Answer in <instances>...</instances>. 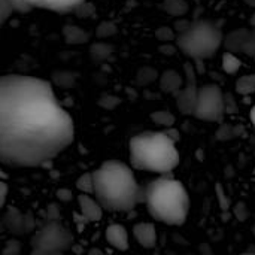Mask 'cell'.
Masks as SVG:
<instances>
[{
  "label": "cell",
  "mask_w": 255,
  "mask_h": 255,
  "mask_svg": "<svg viewBox=\"0 0 255 255\" xmlns=\"http://www.w3.org/2000/svg\"><path fill=\"white\" fill-rule=\"evenodd\" d=\"M73 137V120L49 82L24 75L0 76V163L43 166Z\"/></svg>",
  "instance_id": "6da1fadb"
},
{
  "label": "cell",
  "mask_w": 255,
  "mask_h": 255,
  "mask_svg": "<svg viewBox=\"0 0 255 255\" xmlns=\"http://www.w3.org/2000/svg\"><path fill=\"white\" fill-rule=\"evenodd\" d=\"M97 202L109 212H130L143 202V188L137 184L133 170L121 161H106L91 172Z\"/></svg>",
  "instance_id": "7a4b0ae2"
},
{
  "label": "cell",
  "mask_w": 255,
  "mask_h": 255,
  "mask_svg": "<svg viewBox=\"0 0 255 255\" xmlns=\"http://www.w3.org/2000/svg\"><path fill=\"white\" fill-rule=\"evenodd\" d=\"M143 202L149 215L167 226H182L190 214V196L184 184L161 175L143 188Z\"/></svg>",
  "instance_id": "3957f363"
},
{
  "label": "cell",
  "mask_w": 255,
  "mask_h": 255,
  "mask_svg": "<svg viewBox=\"0 0 255 255\" xmlns=\"http://www.w3.org/2000/svg\"><path fill=\"white\" fill-rule=\"evenodd\" d=\"M179 160L175 140L166 131H145L130 140V161L137 170L167 175Z\"/></svg>",
  "instance_id": "277c9868"
},
{
  "label": "cell",
  "mask_w": 255,
  "mask_h": 255,
  "mask_svg": "<svg viewBox=\"0 0 255 255\" xmlns=\"http://www.w3.org/2000/svg\"><path fill=\"white\" fill-rule=\"evenodd\" d=\"M221 28L209 19L193 21L188 28L176 36V46L187 57L202 61L212 58L223 46Z\"/></svg>",
  "instance_id": "5b68a950"
},
{
  "label": "cell",
  "mask_w": 255,
  "mask_h": 255,
  "mask_svg": "<svg viewBox=\"0 0 255 255\" xmlns=\"http://www.w3.org/2000/svg\"><path fill=\"white\" fill-rule=\"evenodd\" d=\"M72 245V233L58 220L46 221L31 239V251L39 255L61 254L70 250Z\"/></svg>",
  "instance_id": "8992f818"
},
{
  "label": "cell",
  "mask_w": 255,
  "mask_h": 255,
  "mask_svg": "<svg viewBox=\"0 0 255 255\" xmlns=\"http://www.w3.org/2000/svg\"><path fill=\"white\" fill-rule=\"evenodd\" d=\"M226 114V97L220 85L205 84L199 88L193 115L197 120L221 123Z\"/></svg>",
  "instance_id": "52a82bcc"
},
{
  "label": "cell",
  "mask_w": 255,
  "mask_h": 255,
  "mask_svg": "<svg viewBox=\"0 0 255 255\" xmlns=\"http://www.w3.org/2000/svg\"><path fill=\"white\" fill-rule=\"evenodd\" d=\"M185 70V84L181 87L179 93L175 96L176 97V106L182 115H193L196 102H197V73L193 67L191 63H185L184 66Z\"/></svg>",
  "instance_id": "ba28073f"
},
{
  "label": "cell",
  "mask_w": 255,
  "mask_h": 255,
  "mask_svg": "<svg viewBox=\"0 0 255 255\" xmlns=\"http://www.w3.org/2000/svg\"><path fill=\"white\" fill-rule=\"evenodd\" d=\"M85 1L87 0H10L12 7L16 12H28L34 7H39L60 13L76 10Z\"/></svg>",
  "instance_id": "9c48e42d"
},
{
  "label": "cell",
  "mask_w": 255,
  "mask_h": 255,
  "mask_svg": "<svg viewBox=\"0 0 255 255\" xmlns=\"http://www.w3.org/2000/svg\"><path fill=\"white\" fill-rule=\"evenodd\" d=\"M78 203H79V209H81L82 218H85L87 221H99V220H102L103 208L97 202V199L91 197V194L82 193L78 197Z\"/></svg>",
  "instance_id": "30bf717a"
},
{
  "label": "cell",
  "mask_w": 255,
  "mask_h": 255,
  "mask_svg": "<svg viewBox=\"0 0 255 255\" xmlns=\"http://www.w3.org/2000/svg\"><path fill=\"white\" fill-rule=\"evenodd\" d=\"M133 236L143 248H154L157 244V230L151 223H139L133 227Z\"/></svg>",
  "instance_id": "8fae6325"
},
{
  "label": "cell",
  "mask_w": 255,
  "mask_h": 255,
  "mask_svg": "<svg viewBox=\"0 0 255 255\" xmlns=\"http://www.w3.org/2000/svg\"><path fill=\"white\" fill-rule=\"evenodd\" d=\"M106 241L111 247L120 251L128 250V235L127 230L120 224H112L106 229Z\"/></svg>",
  "instance_id": "7c38bea8"
},
{
  "label": "cell",
  "mask_w": 255,
  "mask_h": 255,
  "mask_svg": "<svg viewBox=\"0 0 255 255\" xmlns=\"http://www.w3.org/2000/svg\"><path fill=\"white\" fill-rule=\"evenodd\" d=\"M247 34H248V28H244V27L236 28V30L230 31L227 36H224L223 46L226 48V51H230L233 54L242 52L244 43H245V39H247Z\"/></svg>",
  "instance_id": "4fadbf2b"
},
{
  "label": "cell",
  "mask_w": 255,
  "mask_h": 255,
  "mask_svg": "<svg viewBox=\"0 0 255 255\" xmlns=\"http://www.w3.org/2000/svg\"><path fill=\"white\" fill-rule=\"evenodd\" d=\"M4 226L13 233H22L25 230H30L33 227V223L31 220H27V217L21 215L18 211L10 209L4 217Z\"/></svg>",
  "instance_id": "5bb4252c"
},
{
  "label": "cell",
  "mask_w": 255,
  "mask_h": 255,
  "mask_svg": "<svg viewBox=\"0 0 255 255\" xmlns=\"http://www.w3.org/2000/svg\"><path fill=\"white\" fill-rule=\"evenodd\" d=\"M182 85H184V79L175 70H166L160 78V88H161V91H164L167 94L176 96Z\"/></svg>",
  "instance_id": "9a60e30c"
},
{
  "label": "cell",
  "mask_w": 255,
  "mask_h": 255,
  "mask_svg": "<svg viewBox=\"0 0 255 255\" xmlns=\"http://www.w3.org/2000/svg\"><path fill=\"white\" fill-rule=\"evenodd\" d=\"M163 9L172 16H184L190 7L185 0H164Z\"/></svg>",
  "instance_id": "2e32d148"
},
{
  "label": "cell",
  "mask_w": 255,
  "mask_h": 255,
  "mask_svg": "<svg viewBox=\"0 0 255 255\" xmlns=\"http://www.w3.org/2000/svg\"><path fill=\"white\" fill-rule=\"evenodd\" d=\"M221 66H223V70H224L226 73L233 75V73H236V72L241 69L242 61L239 60V57H238L236 54H233V52H230V51H226V52L223 54Z\"/></svg>",
  "instance_id": "e0dca14e"
},
{
  "label": "cell",
  "mask_w": 255,
  "mask_h": 255,
  "mask_svg": "<svg viewBox=\"0 0 255 255\" xmlns=\"http://www.w3.org/2000/svg\"><path fill=\"white\" fill-rule=\"evenodd\" d=\"M236 91L242 96H248L255 93V73L241 76L236 82Z\"/></svg>",
  "instance_id": "ac0fdd59"
},
{
  "label": "cell",
  "mask_w": 255,
  "mask_h": 255,
  "mask_svg": "<svg viewBox=\"0 0 255 255\" xmlns=\"http://www.w3.org/2000/svg\"><path fill=\"white\" fill-rule=\"evenodd\" d=\"M151 118L157 126H161L166 128H169L175 124V117L169 111H157L151 115Z\"/></svg>",
  "instance_id": "d6986e66"
},
{
  "label": "cell",
  "mask_w": 255,
  "mask_h": 255,
  "mask_svg": "<svg viewBox=\"0 0 255 255\" xmlns=\"http://www.w3.org/2000/svg\"><path fill=\"white\" fill-rule=\"evenodd\" d=\"M242 54L248 55V57H255V27L253 30H248L245 43H244V49Z\"/></svg>",
  "instance_id": "ffe728a7"
},
{
  "label": "cell",
  "mask_w": 255,
  "mask_h": 255,
  "mask_svg": "<svg viewBox=\"0 0 255 255\" xmlns=\"http://www.w3.org/2000/svg\"><path fill=\"white\" fill-rule=\"evenodd\" d=\"M76 187H78V190H81L82 193L93 194V190H94V184H93V175H91V173L82 175V176L78 179V184H76Z\"/></svg>",
  "instance_id": "44dd1931"
},
{
  "label": "cell",
  "mask_w": 255,
  "mask_h": 255,
  "mask_svg": "<svg viewBox=\"0 0 255 255\" xmlns=\"http://www.w3.org/2000/svg\"><path fill=\"white\" fill-rule=\"evenodd\" d=\"M235 136H238L236 128L229 126V124H221L220 130L217 131V139L218 140H229V139H232Z\"/></svg>",
  "instance_id": "7402d4cb"
},
{
  "label": "cell",
  "mask_w": 255,
  "mask_h": 255,
  "mask_svg": "<svg viewBox=\"0 0 255 255\" xmlns=\"http://www.w3.org/2000/svg\"><path fill=\"white\" fill-rule=\"evenodd\" d=\"M12 12H13V7H12L10 0H0V25L10 16Z\"/></svg>",
  "instance_id": "603a6c76"
},
{
  "label": "cell",
  "mask_w": 255,
  "mask_h": 255,
  "mask_svg": "<svg viewBox=\"0 0 255 255\" xmlns=\"http://www.w3.org/2000/svg\"><path fill=\"white\" fill-rule=\"evenodd\" d=\"M157 37L160 39V40H163V42H170V40H175L176 39V34H175V31L172 30V28H169V27H160L158 30H157Z\"/></svg>",
  "instance_id": "cb8c5ba5"
},
{
  "label": "cell",
  "mask_w": 255,
  "mask_h": 255,
  "mask_svg": "<svg viewBox=\"0 0 255 255\" xmlns=\"http://www.w3.org/2000/svg\"><path fill=\"white\" fill-rule=\"evenodd\" d=\"M67 30L70 31V36H67L69 42H82L84 39L78 37V34H84L78 27H67Z\"/></svg>",
  "instance_id": "d4e9b609"
},
{
  "label": "cell",
  "mask_w": 255,
  "mask_h": 255,
  "mask_svg": "<svg viewBox=\"0 0 255 255\" xmlns=\"http://www.w3.org/2000/svg\"><path fill=\"white\" fill-rule=\"evenodd\" d=\"M235 215L238 217V220L244 221V220H245V217L248 215L247 206H245L244 203H238V205H236V208H235Z\"/></svg>",
  "instance_id": "484cf974"
},
{
  "label": "cell",
  "mask_w": 255,
  "mask_h": 255,
  "mask_svg": "<svg viewBox=\"0 0 255 255\" xmlns=\"http://www.w3.org/2000/svg\"><path fill=\"white\" fill-rule=\"evenodd\" d=\"M217 194H218V200H220V205L223 209H229V199L226 197L223 188H220V185H217Z\"/></svg>",
  "instance_id": "4316f807"
},
{
  "label": "cell",
  "mask_w": 255,
  "mask_h": 255,
  "mask_svg": "<svg viewBox=\"0 0 255 255\" xmlns=\"http://www.w3.org/2000/svg\"><path fill=\"white\" fill-rule=\"evenodd\" d=\"M191 22L190 21H187L185 18H182V19H178L176 22H175V30L178 31V34L179 33H182V31H185L187 28H188V25H190Z\"/></svg>",
  "instance_id": "83f0119b"
},
{
  "label": "cell",
  "mask_w": 255,
  "mask_h": 255,
  "mask_svg": "<svg viewBox=\"0 0 255 255\" xmlns=\"http://www.w3.org/2000/svg\"><path fill=\"white\" fill-rule=\"evenodd\" d=\"M6 196H7V185L4 182L0 181V208L4 205L6 202Z\"/></svg>",
  "instance_id": "f1b7e54d"
},
{
  "label": "cell",
  "mask_w": 255,
  "mask_h": 255,
  "mask_svg": "<svg viewBox=\"0 0 255 255\" xmlns=\"http://www.w3.org/2000/svg\"><path fill=\"white\" fill-rule=\"evenodd\" d=\"M250 118H251V123L254 124L255 127V105L253 106V109H251V114H250Z\"/></svg>",
  "instance_id": "f546056e"
},
{
  "label": "cell",
  "mask_w": 255,
  "mask_h": 255,
  "mask_svg": "<svg viewBox=\"0 0 255 255\" xmlns=\"http://www.w3.org/2000/svg\"><path fill=\"white\" fill-rule=\"evenodd\" d=\"M250 24H251V27H255V12L251 15V19H250Z\"/></svg>",
  "instance_id": "4dcf8cb0"
},
{
  "label": "cell",
  "mask_w": 255,
  "mask_h": 255,
  "mask_svg": "<svg viewBox=\"0 0 255 255\" xmlns=\"http://www.w3.org/2000/svg\"><path fill=\"white\" fill-rule=\"evenodd\" d=\"M245 1H247V3H248L250 6H254V7H255V0H245Z\"/></svg>",
  "instance_id": "1f68e13d"
},
{
  "label": "cell",
  "mask_w": 255,
  "mask_h": 255,
  "mask_svg": "<svg viewBox=\"0 0 255 255\" xmlns=\"http://www.w3.org/2000/svg\"><path fill=\"white\" fill-rule=\"evenodd\" d=\"M254 236H255V226H254Z\"/></svg>",
  "instance_id": "d6a6232c"
},
{
  "label": "cell",
  "mask_w": 255,
  "mask_h": 255,
  "mask_svg": "<svg viewBox=\"0 0 255 255\" xmlns=\"http://www.w3.org/2000/svg\"><path fill=\"white\" fill-rule=\"evenodd\" d=\"M196 1H200V0H196Z\"/></svg>",
  "instance_id": "836d02e7"
},
{
  "label": "cell",
  "mask_w": 255,
  "mask_h": 255,
  "mask_svg": "<svg viewBox=\"0 0 255 255\" xmlns=\"http://www.w3.org/2000/svg\"><path fill=\"white\" fill-rule=\"evenodd\" d=\"M0 227H1V226H0Z\"/></svg>",
  "instance_id": "e575fe53"
}]
</instances>
